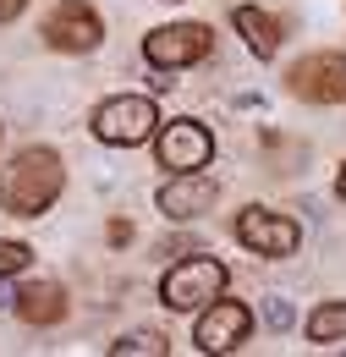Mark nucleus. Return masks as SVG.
Returning <instances> with one entry per match:
<instances>
[{"mask_svg":"<svg viewBox=\"0 0 346 357\" xmlns=\"http://www.w3.org/2000/svg\"><path fill=\"white\" fill-rule=\"evenodd\" d=\"M61 181H66V171H61L55 149H22L6 165V176H0V209L33 220V215H44L61 198Z\"/></svg>","mask_w":346,"mask_h":357,"instance_id":"f257e3e1","label":"nucleus"},{"mask_svg":"<svg viewBox=\"0 0 346 357\" xmlns=\"http://www.w3.org/2000/svg\"><path fill=\"white\" fill-rule=\"evenodd\" d=\"M220 291H225V264L220 259H204V253H181L165 280H160V303L171 313H193V308H209Z\"/></svg>","mask_w":346,"mask_h":357,"instance_id":"f03ea898","label":"nucleus"},{"mask_svg":"<svg viewBox=\"0 0 346 357\" xmlns=\"http://www.w3.org/2000/svg\"><path fill=\"white\" fill-rule=\"evenodd\" d=\"M154 99H143V93H116V99H105L99 110H93V137L99 143H116V149H132V143H143V137L154 132Z\"/></svg>","mask_w":346,"mask_h":357,"instance_id":"7ed1b4c3","label":"nucleus"},{"mask_svg":"<svg viewBox=\"0 0 346 357\" xmlns=\"http://www.w3.org/2000/svg\"><path fill=\"white\" fill-rule=\"evenodd\" d=\"M286 89L308 99V105H341L346 99V55H303L292 72H286Z\"/></svg>","mask_w":346,"mask_h":357,"instance_id":"20e7f679","label":"nucleus"},{"mask_svg":"<svg viewBox=\"0 0 346 357\" xmlns=\"http://www.w3.org/2000/svg\"><path fill=\"white\" fill-rule=\"evenodd\" d=\"M209 45H215V39H209V28H204V22H171V28H154V33L143 39V55H149V66L176 72V66L204 61Z\"/></svg>","mask_w":346,"mask_h":357,"instance_id":"39448f33","label":"nucleus"},{"mask_svg":"<svg viewBox=\"0 0 346 357\" xmlns=\"http://www.w3.org/2000/svg\"><path fill=\"white\" fill-rule=\"evenodd\" d=\"M154 154H160L165 171H198V165H209L215 137H209L204 121H165L160 137H154Z\"/></svg>","mask_w":346,"mask_h":357,"instance_id":"423d86ee","label":"nucleus"},{"mask_svg":"<svg viewBox=\"0 0 346 357\" xmlns=\"http://www.w3.org/2000/svg\"><path fill=\"white\" fill-rule=\"evenodd\" d=\"M99 11L83 6V0H66V6H55L50 11V22H44V45L50 50H66V55H83V50L99 45Z\"/></svg>","mask_w":346,"mask_h":357,"instance_id":"0eeeda50","label":"nucleus"},{"mask_svg":"<svg viewBox=\"0 0 346 357\" xmlns=\"http://www.w3.org/2000/svg\"><path fill=\"white\" fill-rule=\"evenodd\" d=\"M236 236H242V248H253L264 259H286V253H297V242H303L297 220L269 215V209H248V215L236 220Z\"/></svg>","mask_w":346,"mask_h":357,"instance_id":"6e6552de","label":"nucleus"},{"mask_svg":"<svg viewBox=\"0 0 346 357\" xmlns=\"http://www.w3.org/2000/svg\"><path fill=\"white\" fill-rule=\"evenodd\" d=\"M248 330H253V313L242 308V303H225V297H215L209 308H204V319H198V352H231L236 341H248Z\"/></svg>","mask_w":346,"mask_h":357,"instance_id":"1a4fd4ad","label":"nucleus"},{"mask_svg":"<svg viewBox=\"0 0 346 357\" xmlns=\"http://www.w3.org/2000/svg\"><path fill=\"white\" fill-rule=\"evenodd\" d=\"M160 209L165 220H198L204 209H215V181L204 171H171V181L160 187Z\"/></svg>","mask_w":346,"mask_h":357,"instance_id":"9d476101","label":"nucleus"},{"mask_svg":"<svg viewBox=\"0 0 346 357\" xmlns=\"http://www.w3.org/2000/svg\"><path fill=\"white\" fill-rule=\"evenodd\" d=\"M11 308L22 313L28 324H61L66 319V291L55 286V280H33V286H22L17 291V303Z\"/></svg>","mask_w":346,"mask_h":357,"instance_id":"9b49d317","label":"nucleus"},{"mask_svg":"<svg viewBox=\"0 0 346 357\" xmlns=\"http://www.w3.org/2000/svg\"><path fill=\"white\" fill-rule=\"evenodd\" d=\"M231 22H236V33L248 39V50H253L259 61H269V55L280 50V22H275L269 11H259V6H242Z\"/></svg>","mask_w":346,"mask_h":357,"instance_id":"f8f14e48","label":"nucleus"},{"mask_svg":"<svg viewBox=\"0 0 346 357\" xmlns=\"http://www.w3.org/2000/svg\"><path fill=\"white\" fill-rule=\"evenodd\" d=\"M346 335V303H324V308L308 313V341H341Z\"/></svg>","mask_w":346,"mask_h":357,"instance_id":"ddd939ff","label":"nucleus"},{"mask_svg":"<svg viewBox=\"0 0 346 357\" xmlns=\"http://www.w3.org/2000/svg\"><path fill=\"white\" fill-rule=\"evenodd\" d=\"M137 352L165 357L171 347H165V335H154V330H137V335H127V341H116V347H110V357H137Z\"/></svg>","mask_w":346,"mask_h":357,"instance_id":"4468645a","label":"nucleus"},{"mask_svg":"<svg viewBox=\"0 0 346 357\" xmlns=\"http://www.w3.org/2000/svg\"><path fill=\"white\" fill-rule=\"evenodd\" d=\"M28 259H33V248H28V242H0V280H6V275H17V269H28Z\"/></svg>","mask_w":346,"mask_h":357,"instance_id":"2eb2a0df","label":"nucleus"},{"mask_svg":"<svg viewBox=\"0 0 346 357\" xmlns=\"http://www.w3.org/2000/svg\"><path fill=\"white\" fill-rule=\"evenodd\" d=\"M264 319H269L275 330H286V324H292V303H286V297H269V303H264Z\"/></svg>","mask_w":346,"mask_h":357,"instance_id":"dca6fc26","label":"nucleus"},{"mask_svg":"<svg viewBox=\"0 0 346 357\" xmlns=\"http://www.w3.org/2000/svg\"><path fill=\"white\" fill-rule=\"evenodd\" d=\"M165 253H198V242L193 236H176V242H165Z\"/></svg>","mask_w":346,"mask_h":357,"instance_id":"f3484780","label":"nucleus"},{"mask_svg":"<svg viewBox=\"0 0 346 357\" xmlns=\"http://www.w3.org/2000/svg\"><path fill=\"white\" fill-rule=\"evenodd\" d=\"M22 6H28V0H0V22H11V17L22 11Z\"/></svg>","mask_w":346,"mask_h":357,"instance_id":"a211bd4d","label":"nucleus"},{"mask_svg":"<svg viewBox=\"0 0 346 357\" xmlns=\"http://www.w3.org/2000/svg\"><path fill=\"white\" fill-rule=\"evenodd\" d=\"M336 192H341V198H346V171H341V181H336Z\"/></svg>","mask_w":346,"mask_h":357,"instance_id":"6ab92c4d","label":"nucleus"}]
</instances>
